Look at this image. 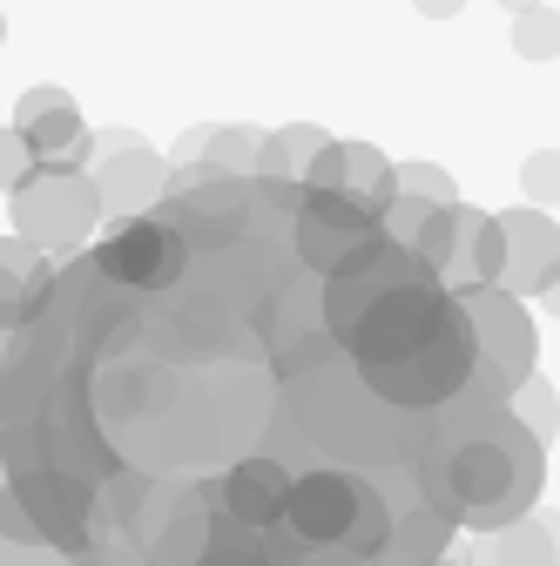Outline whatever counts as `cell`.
Here are the masks:
<instances>
[{
    "label": "cell",
    "mask_w": 560,
    "mask_h": 566,
    "mask_svg": "<svg viewBox=\"0 0 560 566\" xmlns=\"http://www.w3.org/2000/svg\"><path fill=\"white\" fill-rule=\"evenodd\" d=\"M324 149H331V135H324L318 122H291V128L263 135L257 176H263V182H291V189H304V176H311V163H318Z\"/></svg>",
    "instance_id": "17"
},
{
    "label": "cell",
    "mask_w": 560,
    "mask_h": 566,
    "mask_svg": "<svg viewBox=\"0 0 560 566\" xmlns=\"http://www.w3.org/2000/svg\"><path fill=\"white\" fill-rule=\"evenodd\" d=\"M439 566H466V559H453V553H446V559H439Z\"/></svg>",
    "instance_id": "32"
},
{
    "label": "cell",
    "mask_w": 560,
    "mask_h": 566,
    "mask_svg": "<svg viewBox=\"0 0 560 566\" xmlns=\"http://www.w3.org/2000/svg\"><path fill=\"white\" fill-rule=\"evenodd\" d=\"M398 196L439 202V209H453V202H459V189H453V176H446L439 163H398Z\"/></svg>",
    "instance_id": "22"
},
{
    "label": "cell",
    "mask_w": 560,
    "mask_h": 566,
    "mask_svg": "<svg viewBox=\"0 0 560 566\" xmlns=\"http://www.w3.org/2000/svg\"><path fill=\"white\" fill-rule=\"evenodd\" d=\"M500 270H507V237H500V217L459 202L453 209V230H446V250H439V283L453 297L466 291H500Z\"/></svg>",
    "instance_id": "11"
},
{
    "label": "cell",
    "mask_w": 560,
    "mask_h": 566,
    "mask_svg": "<svg viewBox=\"0 0 560 566\" xmlns=\"http://www.w3.org/2000/svg\"><path fill=\"white\" fill-rule=\"evenodd\" d=\"M378 237H385V230H378L372 209L344 202V196H318V189H304L298 217H291V250H298V263H304L311 276H338L352 256H365Z\"/></svg>",
    "instance_id": "7"
},
{
    "label": "cell",
    "mask_w": 560,
    "mask_h": 566,
    "mask_svg": "<svg viewBox=\"0 0 560 566\" xmlns=\"http://www.w3.org/2000/svg\"><path fill=\"white\" fill-rule=\"evenodd\" d=\"M89 256L128 297H163L189 276V237L163 217V209H149V217H135V223H108V237Z\"/></svg>",
    "instance_id": "5"
},
{
    "label": "cell",
    "mask_w": 560,
    "mask_h": 566,
    "mask_svg": "<svg viewBox=\"0 0 560 566\" xmlns=\"http://www.w3.org/2000/svg\"><path fill=\"white\" fill-rule=\"evenodd\" d=\"M500 8H507V14H533V8H540V0H500Z\"/></svg>",
    "instance_id": "29"
},
{
    "label": "cell",
    "mask_w": 560,
    "mask_h": 566,
    "mask_svg": "<svg viewBox=\"0 0 560 566\" xmlns=\"http://www.w3.org/2000/svg\"><path fill=\"white\" fill-rule=\"evenodd\" d=\"M8 358H14V331H0V385H8Z\"/></svg>",
    "instance_id": "28"
},
{
    "label": "cell",
    "mask_w": 560,
    "mask_h": 566,
    "mask_svg": "<svg viewBox=\"0 0 560 566\" xmlns=\"http://www.w3.org/2000/svg\"><path fill=\"white\" fill-rule=\"evenodd\" d=\"M8 492H14V485H8V452H0V500H8Z\"/></svg>",
    "instance_id": "30"
},
{
    "label": "cell",
    "mask_w": 560,
    "mask_h": 566,
    "mask_svg": "<svg viewBox=\"0 0 560 566\" xmlns=\"http://www.w3.org/2000/svg\"><path fill=\"white\" fill-rule=\"evenodd\" d=\"M34 149H28V142H21V128L8 122V128H0V196H14V189H28L34 182Z\"/></svg>",
    "instance_id": "24"
},
{
    "label": "cell",
    "mask_w": 560,
    "mask_h": 566,
    "mask_svg": "<svg viewBox=\"0 0 560 566\" xmlns=\"http://www.w3.org/2000/svg\"><path fill=\"white\" fill-rule=\"evenodd\" d=\"M298 566H359V553H344V546H304Z\"/></svg>",
    "instance_id": "26"
},
{
    "label": "cell",
    "mask_w": 560,
    "mask_h": 566,
    "mask_svg": "<svg viewBox=\"0 0 560 566\" xmlns=\"http://www.w3.org/2000/svg\"><path fill=\"white\" fill-rule=\"evenodd\" d=\"M203 566H284L277 559V546L270 539H257V533H243V526H217V539H209V553H203Z\"/></svg>",
    "instance_id": "18"
},
{
    "label": "cell",
    "mask_w": 560,
    "mask_h": 566,
    "mask_svg": "<svg viewBox=\"0 0 560 566\" xmlns=\"http://www.w3.org/2000/svg\"><path fill=\"white\" fill-rule=\"evenodd\" d=\"M412 8H418V14H426V21H453V14L466 8V0H412Z\"/></svg>",
    "instance_id": "27"
},
{
    "label": "cell",
    "mask_w": 560,
    "mask_h": 566,
    "mask_svg": "<svg viewBox=\"0 0 560 566\" xmlns=\"http://www.w3.org/2000/svg\"><path fill=\"white\" fill-rule=\"evenodd\" d=\"M378 479L365 472H344V465H311L298 472L291 485V506H284V526L304 539V546H344L359 526V506H365V492Z\"/></svg>",
    "instance_id": "8"
},
{
    "label": "cell",
    "mask_w": 560,
    "mask_h": 566,
    "mask_svg": "<svg viewBox=\"0 0 560 566\" xmlns=\"http://www.w3.org/2000/svg\"><path fill=\"white\" fill-rule=\"evenodd\" d=\"M54 283H61L54 256H41L21 237H0V331H28L54 297Z\"/></svg>",
    "instance_id": "14"
},
{
    "label": "cell",
    "mask_w": 560,
    "mask_h": 566,
    "mask_svg": "<svg viewBox=\"0 0 560 566\" xmlns=\"http://www.w3.org/2000/svg\"><path fill=\"white\" fill-rule=\"evenodd\" d=\"M514 48H520L527 61H553V54H560V14H553V8L514 14Z\"/></svg>",
    "instance_id": "21"
},
{
    "label": "cell",
    "mask_w": 560,
    "mask_h": 566,
    "mask_svg": "<svg viewBox=\"0 0 560 566\" xmlns=\"http://www.w3.org/2000/svg\"><path fill=\"white\" fill-rule=\"evenodd\" d=\"M0 566H82V553H68V546H21V539H0Z\"/></svg>",
    "instance_id": "25"
},
{
    "label": "cell",
    "mask_w": 560,
    "mask_h": 566,
    "mask_svg": "<svg viewBox=\"0 0 560 566\" xmlns=\"http://www.w3.org/2000/svg\"><path fill=\"white\" fill-rule=\"evenodd\" d=\"M466 566H560V513H527L494 539H473Z\"/></svg>",
    "instance_id": "15"
},
{
    "label": "cell",
    "mask_w": 560,
    "mask_h": 566,
    "mask_svg": "<svg viewBox=\"0 0 560 566\" xmlns=\"http://www.w3.org/2000/svg\"><path fill=\"white\" fill-rule=\"evenodd\" d=\"M95 196H102V217L108 223H135V217H149V209L169 196V163L149 149V142H135L128 128L115 135H95Z\"/></svg>",
    "instance_id": "6"
},
{
    "label": "cell",
    "mask_w": 560,
    "mask_h": 566,
    "mask_svg": "<svg viewBox=\"0 0 560 566\" xmlns=\"http://www.w3.org/2000/svg\"><path fill=\"white\" fill-rule=\"evenodd\" d=\"M514 418L547 446V439H553V424H560V398H553V385H547V378H527V385L514 391Z\"/></svg>",
    "instance_id": "20"
},
{
    "label": "cell",
    "mask_w": 560,
    "mask_h": 566,
    "mask_svg": "<svg viewBox=\"0 0 560 566\" xmlns=\"http://www.w3.org/2000/svg\"><path fill=\"white\" fill-rule=\"evenodd\" d=\"M0 41H8V14H0Z\"/></svg>",
    "instance_id": "33"
},
{
    "label": "cell",
    "mask_w": 560,
    "mask_h": 566,
    "mask_svg": "<svg viewBox=\"0 0 560 566\" xmlns=\"http://www.w3.org/2000/svg\"><path fill=\"white\" fill-rule=\"evenodd\" d=\"M8 202H14V237L34 243L41 256H75L102 223L95 176L82 169H34V182L14 189Z\"/></svg>",
    "instance_id": "4"
},
{
    "label": "cell",
    "mask_w": 560,
    "mask_h": 566,
    "mask_svg": "<svg viewBox=\"0 0 560 566\" xmlns=\"http://www.w3.org/2000/svg\"><path fill=\"white\" fill-rule=\"evenodd\" d=\"M459 311H466V324L479 337V371H473L466 398H479V405H514V391L540 365V331H533L527 304L507 297V291H466Z\"/></svg>",
    "instance_id": "3"
},
{
    "label": "cell",
    "mask_w": 560,
    "mask_h": 566,
    "mask_svg": "<svg viewBox=\"0 0 560 566\" xmlns=\"http://www.w3.org/2000/svg\"><path fill=\"white\" fill-rule=\"evenodd\" d=\"M453 533H459L453 520H439L433 506H418V513H405V520L392 526V539H385L372 559H359V566H439Z\"/></svg>",
    "instance_id": "16"
},
{
    "label": "cell",
    "mask_w": 560,
    "mask_h": 566,
    "mask_svg": "<svg viewBox=\"0 0 560 566\" xmlns=\"http://www.w3.org/2000/svg\"><path fill=\"white\" fill-rule=\"evenodd\" d=\"M473 371H479V337H473V324H466V311H459V297H453V317L418 344V350H405L398 365H378V371H359L365 378V391L385 405V411H446L453 398H466V385H473Z\"/></svg>",
    "instance_id": "2"
},
{
    "label": "cell",
    "mask_w": 560,
    "mask_h": 566,
    "mask_svg": "<svg viewBox=\"0 0 560 566\" xmlns=\"http://www.w3.org/2000/svg\"><path fill=\"white\" fill-rule=\"evenodd\" d=\"M291 485H298V472L284 459L243 452V459L224 465V479H209V506L243 533H277L284 526V506H291Z\"/></svg>",
    "instance_id": "9"
},
{
    "label": "cell",
    "mask_w": 560,
    "mask_h": 566,
    "mask_svg": "<svg viewBox=\"0 0 560 566\" xmlns=\"http://www.w3.org/2000/svg\"><path fill=\"white\" fill-rule=\"evenodd\" d=\"M418 500L439 520L466 526L473 539H494L540 513L547 485V446L514 418V405H479L453 398L433 411V424L418 432Z\"/></svg>",
    "instance_id": "1"
},
{
    "label": "cell",
    "mask_w": 560,
    "mask_h": 566,
    "mask_svg": "<svg viewBox=\"0 0 560 566\" xmlns=\"http://www.w3.org/2000/svg\"><path fill=\"white\" fill-rule=\"evenodd\" d=\"M304 189H318V196H344V202L372 209V217L385 223V209H392V196H398V163H385L372 142H331V149L311 163Z\"/></svg>",
    "instance_id": "12"
},
{
    "label": "cell",
    "mask_w": 560,
    "mask_h": 566,
    "mask_svg": "<svg viewBox=\"0 0 560 566\" xmlns=\"http://www.w3.org/2000/svg\"><path fill=\"white\" fill-rule=\"evenodd\" d=\"M14 128H21V142L34 149L41 169H82L89 176L95 135H89V122H82V108H75L68 88H28L14 102Z\"/></svg>",
    "instance_id": "10"
},
{
    "label": "cell",
    "mask_w": 560,
    "mask_h": 566,
    "mask_svg": "<svg viewBox=\"0 0 560 566\" xmlns=\"http://www.w3.org/2000/svg\"><path fill=\"white\" fill-rule=\"evenodd\" d=\"M433 217H439V202H418V196H392V209H385V243H398V250H418V237L433 230Z\"/></svg>",
    "instance_id": "19"
},
{
    "label": "cell",
    "mask_w": 560,
    "mask_h": 566,
    "mask_svg": "<svg viewBox=\"0 0 560 566\" xmlns=\"http://www.w3.org/2000/svg\"><path fill=\"white\" fill-rule=\"evenodd\" d=\"M547 304H553V317H560V283H553V291H547Z\"/></svg>",
    "instance_id": "31"
},
{
    "label": "cell",
    "mask_w": 560,
    "mask_h": 566,
    "mask_svg": "<svg viewBox=\"0 0 560 566\" xmlns=\"http://www.w3.org/2000/svg\"><path fill=\"white\" fill-rule=\"evenodd\" d=\"M500 237H507V270H500V291L507 297H547L560 283V230L547 209H507L500 217Z\"/></svg>",
    "instance_id": "13"
},
{
    "label": "cell",
    "mask_w": 560,
    "mask_h": 566,
    "mask_svg": "<svg viewBox=\"0 0 560 566\" xmlns=\"http://www.w3.org/2000/svg\"><path fill=\"white\" fill-rule=\"evenodd\" d=\"M520 189H527V209H553L560 202V149H540L520 163Z\"/></svg>",
    "instance_id": "23"
}]
</instances>
